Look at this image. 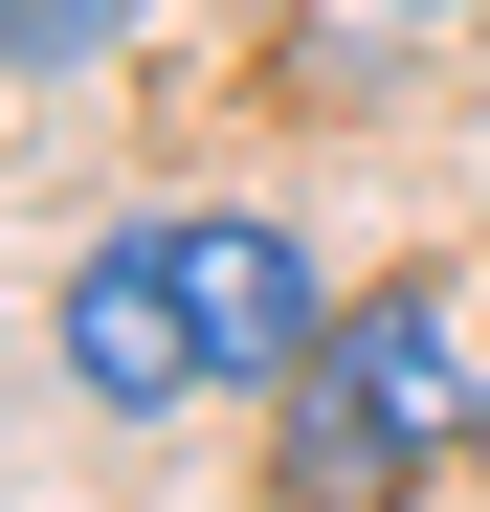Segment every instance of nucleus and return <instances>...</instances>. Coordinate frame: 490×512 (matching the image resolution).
Wrapping results in <instances>:
<instances>
[{"mask_svg":"<svg viewBox=\"0 0 490 512\" xmlns=\"http://www.w3.org/2000/svg\"><path fill=\"white\" fill-rule=\"evenodd\" d=\"M268 423H290V446H268L290 512H401V490L468 446V334H446V290H357L335 357H312Z\"/></svg>","mask_w":490,"mask_h":512,"instance_id":"f257e3e1","label":"nucleus"},{"mask_svg":"<svg viewBox=\"0 0 490 512\" xmlns=\"http://www.w3.org/2000/svg\"><path fill=\"white\" fill-rule=\"evenodd\" d=\"M45 357H67V401H90V423H179V401H223L201 290H179V223H112L90 268L45 290Z\"/></svg>","mask_w":490,"mask_h":512,"instance_id":"f03ea898","label":"nucleus"},{"mask_svg":"<svg viewBox=\"0 0 490 512\" xmlns=\"http://www.w3.org/2000/svg\"><path fill=\"white\" fill-rule=\"evenodd\" d=\"M179 290H201L223 401H290L335 357V268H312V223H268V201H179Z\"/></svg>","mask_w":490,"mask_h":512,"instance_id":"7ed1b4c3","label":"nucleus"},{"mask_svg":"<svg viewBox=\"0 0 490 512\" xmlns=\"http://www.w3.org/2000/svg\"><path fill=\"white\" fill-rule=\"evenodd\" d=\"M112 45H134V0H0V67H23V90H90Z\"/></svg>","mask_w":490,"mask_h":512,"instance_id":"20e7f679","label":"nucleus"},{"mask_svg":"<svg viewBox=\"0 0 490 512\" xmlns=\"http://www.w3.org/2000/svg\"><path fill=\"white\" fill-rule=\"evenodd\" d=\"M379 23H446V0H379Z\"/></svg>","mask_w":490,"mask_h":512,"instance_id":"39448f33","label":"nucleus"}]
</instances>
